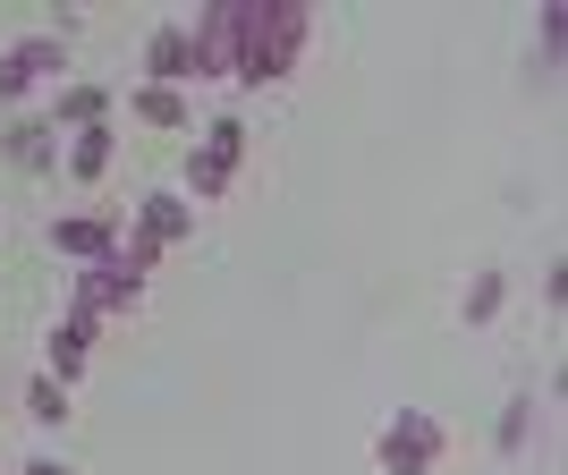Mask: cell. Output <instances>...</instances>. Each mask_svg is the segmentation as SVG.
I'll use <instances>...</instances> for the list:
<instances>
[{
  "mask_svg": "<svg viewBox=\"0 0 568 475\" xmlns=\"http://www.w3.org/2000/svg\"><path fill=\"white\" fill-rule=\"evenodd\" d=\"M314 18L297 0H237V85H281L297 60H306Z\"/></svg>",
  "mask_w": 568,
  "mask_h": 475,
  "instance_id": "obj_1",
  "label": "cell"
},
{
  "mask_svg": "<svg viewBox=\"0 0 568 475\" xmlns=\"http://www.w3.org/2000/svg\"><path fill=\"white\" fill-rule=\"evenodd\" d=\"M442 451H450V433L433 425L425 407H399V416H390V425L374 433L382 475H433V467H442Z\"/></svg>",
  "mask_w": 568,
  "mask_h": 475,
  "instance_id": "obj_2",
  "label": "cell"
},
{
  "mask_svg": "<svg viewBox=\"0 0 568 475\" xmlns=\"http://www.w3.org/2000/svg\"><path fill=\"white\" fill-rule=\"evenodd\" d=\"M237 162H246V119H213L195 137V162H187V204H213L237 179Z\"/></svg>",
  "mask_w": 568,
  "mask_h": 475,
  "instance_id": "obj_3",
  "label": "cell"
},
{
  "mask_svg": "<svg viewBox=\"0 0 568 475\" xmlns=\"http://www.w3.org/2000/svg\"><path fill=\"white\" fill-rule=\"evenodd\" d=\"M187 43H195V85H204V77H230L237 69V0L230 9H204V18L187 26Z\"/></svg>",
  "mask_w": 568,
  "mask_h": 475,
  "instance_id": "obj_4",
  "label": "cell"
},
{
  "mask_svg": "<svg viewBox=\"0 0 568 475\" xmlns=\"http://www.w3.org/2000/svg\"><path fill=\"white\" fill-rule=\"evenodd\" d=\"M136 297H144V281H128V272H119L111 255L77 272V314H94V323H102V314H128Z\"/></svg>",
  "mask_w": 568,
  "mask_h": 475,
  "instance_id": "obj_5",
  "label": "cell"
},
{
  "mask_svg": "<svg viewBox=\"0 0 568 475\" xmlns=\"http://www.w3.org/2000/svg\"><path fill=\"white\" fill-rule=\"evenodd\" d=\"M51 246L77 263H102L119 246V213H69V221H51Z\"/></svg>",
  "mask_w": 568,
  "mask_h": 475,
  "instance_id": "obj_6",
  "label": "cell"
},
{
  "mask_svg": "<svg viewBox=\"0 0 568 475\" xmlns=\"http://www.w3.org/2000/svg\"><path fill=\"white\" fill-rule=\"evenodd\" d=\"M144 85H195V43H187V26H162L153 43H144Z\"/></svg>",
  "mask_w": 568,
  "mask_h": 475,
  "instance_id": "obj_7",
  "label": "cell"
},
{
  "mask_svg": "<svg viewBox=\"0 0 568 475\" xmlns=\"http://www.w3.org/2000/svg\"><path fill=\"white\" fill-rule=\"evenodd\" d=\"M85 356H94V314H60V332H51V382H77L85 374Z\"/></svg>",
  "mask_w": 568,
  "mask_h": 475,
  "instance_id": "obj_8",
  "label": "cell"
},
{
  "mask_svg": "<svg viewBox=\"0 0 568 475\" xmlns=\"http://www.w3.org/2000/svg\"><path fill=\"white\" fill-rule=\"evenodd\" d=\"M187 230H195L187 195H144V204H136V238H153V246H179Z\"/></svg>",
  "mask_w": 568,
  "mask_h": 475,
  "instance_id": "obj_9",
  "label": "cell"
},
{
  "mask_svg": "<svg viewBox=\"0 0 568 475\" xmlns=\"http://www.w3.org/2000/svg\"><path fill=\"white\" fill-rule=\"evenodd\" d=\"M111 153H119V128H111V119H94V128H77L69 170H77V179H102V170H111Z\"/></svg>",
  "mask_w": 568,
  "mask_h": 475,
  "instance_id": "obj_10",
  "label": "cell"
},
{
  "mask_svg": "<svg viewBox=\"0 0 568 475\" xmlns=\"http://www.w3.org/2000/svg\"><path fill=\"white\" fill-rule=\"evenodd\" d=\"M9 60H18V77L34 85V77H60V69H69V43H60V34H26V43H9Z\"/></svg>",
  "mask_w": 568,
  "mask_h": 475,
  "instance_id": "obj_11",
  "label": "cell"
},
{
  "mask_svg": "<svg viewBox=\"0 0 568 475\" xmlns=\"http://www.w3.org/2000/svg\"><path fill=\"white\" fill-rule=\"evenodd\" d=\"M60 128H51V119H18V128H9V162L18 170H51V153H60Z\"/></svg>",
  "mask_w": 568,
  "mask_h": 475,
  "instance_id": "obj_12",
  "label": "cell"
},
{
  "mask_svg": "<svg viewBox=\"0 0 568 475\" xmlns=\"http://www.w3.org/2000/svg\"><path fill=\"white\" fill-rule=\"evenodd\" d=\"M128 111L153 119V128H187V94H170V85H136V94H128Z\"/></svg>",
  "mask_w": 568,
  "mask_h": 475,
  "instance_id": "obj_13",
  "label": "cell"
},
{
  "mask_svg": "<svg viewBox=\"0 0 568 475\" xmlns=\"http://www.w3.org/2000/svg\"><path fill=\"white\" fill-rule=\"evenodd\" d=\"M94 119H111V94H102V85H69L51 128H94Z\"/></svg>",
  "mask_w": 568,
  "mask_h": 475,
  "instance_id": "obj_14",
  "label": "cell"
},
{
  "mask_svg": "<svg viewBox=\"0 0 568 475\" xmlns=\"http://www.w3.org/2000/svg\"><path fill=\"white\" fill-rule=\"evenodd\" d=\"M26 416H34V425H69V382L34 374V382H26Z\"/></svg>",
  "mask_w": 568,
  "mask_h": 475,
  "instance_id": "obj_15",
  "label": "cell"
},
{
  "mask_svg": "<svg viewBox=\"0 0 568 475\" xmlns=\"http://www.w3.org/2000/svg\"><path fill=\"white\" fill-rule=\"evenodd\" d=\"M500 297H509V281H500V272H475L467 281V323H493Z\"/></svg>",
  "mask_w": 568,
  "mask_h": 475,
  "instance_id": "obj_16",
  "label": "cell"
},
{
  "mask_svg": "<svg viewBox=\"0 0 568 475\" xmlns=\"http://www.w3.org/2000/svg\"><path fill=\"white\" fill-rule=\"evenodd\" d=\"M526 425H535V400H509V416H500V451H526Z\"/></svg>",
  "mask_w": 568,
  "mask_h": 475,
  "instance_id": "obj_17",
  "label": "cell"
},
{
  "mask_svg": "<svg viewBox=\"0 0 568 475\" xmlns=\"http://www.w3.org/2000/svg\"><path fill=\"white\" fill-rule=\"evenodd\" d=\"M18 94H26V77H18V60L0 51V102H18Z\"/></svg>",
  "mask_w": 568,
  "mask_h": 475,
  "instance_id": "obj_18",
  "label": "cell"
},
{
  "mask_svg": "<svg viewBox=\"0 0 568 475\" xmlns=\"http://www.w3.org/2000/svg\"><path fill=\"white\" fill-rule=\"evenodd\" d=\"M26 475H77V467H69V458H34Z\"/></svg>",
  "mask_w": 568,
  "mask_h": 475,
  "instance_id": "obj_19",
  "label": "cell"
}]
</instances>
